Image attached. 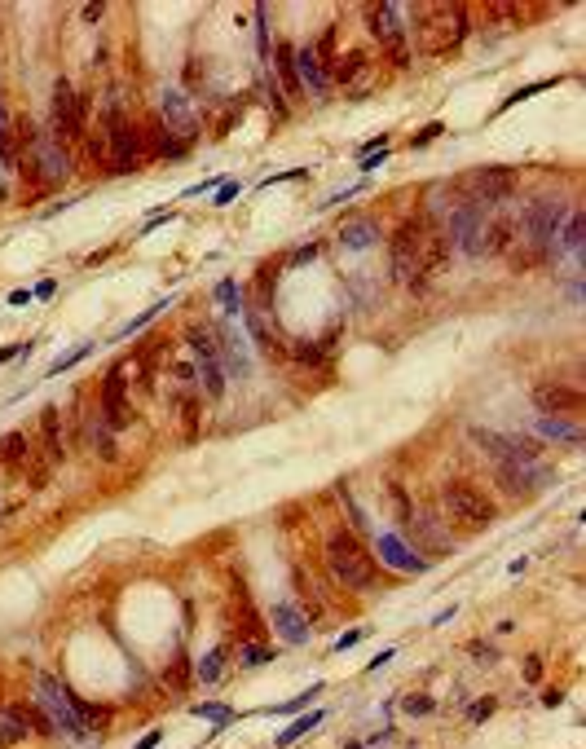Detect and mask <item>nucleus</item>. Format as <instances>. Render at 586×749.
<instances>
[{"mask_svg":"<svg viewBox=\"0 0 586 749\" xmlns=\"http://www.w3.org/2000/svg\"><path fill=\"white\" fill-rule=\"evenodd\" d=\"M318 692H322V683H313V687H309V692H300V696H291V701H286V705H273V710H260V714H291V710H300V705H309V701H313Z\"/></svg>","mask_w":586,"mask_h":749,"instance_id":"nucleus-37","label":"nucleus"},{"mask_svg":"<svg viewBox=\"0 0 586 749\" xmlns=\"http://www.w3.org/2000/svg\"><path fill=\"white\" fill-rule=\"evenodd\" d=\"M27 728H31V710H27V705H9V710H0V745L22 741V736H27Z\"/></svg>","mask_w":586,"mask_h":749,"instance_id":"nucleus-23","label":"nucleus"},{"mask_svg":"<svg viewBox=\"0 0 586 749\" xmlns=\"http://www.w3.org/2000/svg\"><path fill=\"white\" fill-rule=\"evenodd\" d=\"M524 683H542V657H524Z\"/></svg>","mask_w":586,"mask_h":749,"instance_id":"nucleus-40","label":"nucleus"},{"mask_svg":"<svg viewBox=\"0 0 586 749\" xmlns=\"http://www.w3.org/2000/svg\"><path fill=\"white\" fill-rule=\"evenodd\" d=\"M194 714H199V719H208V723H217V728H225V723H234V719H238L230 705H217V701H208V705H194Z\"/></svg>","mask_w":586,"mask_h":749,"instance_id":"nucleus-33","label":"nucleus"},{"mask_svg":"<svg viewBox=\"0 0 586 749\" xmlns=\"http://www.w3.org/2000/svg\"><path fill=\"white\" fill-rule=\"evenodd\" d=\"M472 441L481 445L498 467L538 463V441H529V437H502V432H489V428H472Z\"/></svg>","mask_w":586,"mask_h":749,"instance_id":"nucleus-8","label":"nucleus"},{"mask_svg":"<svg viewBox=\"0 0 586 749\" xmlns=\"http://www.w3.org/2000/svg\"><path fill=\"white\" fill-rule=\"evenodd\" d=\"M388 251H392V278H397L401 287H410V291H423V287L446 269L450 238H446V229H441L437 221H428V216H410V221L397 225Z\"/></svg>","mask_w":586,"mask_h":749,"instance_id":"nucleus-1","label":"nucleus"},{"mask_svg":"<svg viewBox=\"0 0 586 749\" xmlns=\"http://www.w3.org/2000/svg\"><path fill=\"white\" fill-rule=\"evenodd\" d=\"M362 635H366V631H362V626H357V631H344L340 639H335V652H349V648L357 644V639H362Z\"/></svg>","mask_w":586,"mask_h":749,"instance_id":"nucleus-43","label":"nucleus"},{"mask_svg":"<svg viewBox=\"0 0 586 749\" xmlns=\"http://www.w3.org/2000/svg\"><path fill=\"white\" fill-rule=\"evenodd\" d=\"M124 366H111V374H106L102 383V419L111 428H124L128 424V392H124Z\"/></svg>","mask_w":586,"mask_h":749,"instance_id":"nucleus-16","label":"nucleus"},{"mask_svg":"<svg viewBox=\"0 0 586 749\" xmlns=\"http://www.w3.org/2000/svg\"><path fill=\"white\" fill-rule=\"evenodd\" d=\"M93 445H98V450H102V458H111V454H115V441H111V424H106V419H98V424H93Z\"/></svg>","mask_w":586,"mask_h":749,"instance_id":"nucleus-38","label":"nucleus"},{"mask_svg":"<svg viewBox=\"0 0 586 749\" xmlns=\"http://www.w3.org/2000/svg\"><path fill=\"white\" fill-rule=\"evenodd\" d=\"M538 432H542V441H556V445H582V428L569 424V419L542 415V419H538Z\"/></svg>","mask_w":586,"mask_h":749,"instance_id":"nucleus-24","label":"nucleus"},{"mask_svg":"<svg viewBox=\"0 0 586 749\" xmlns=\"http://www.w3.org/2000/svg\"><path fill=\"white\" fill-rule=\"evenodd\" d=\"M53 128H57V137H75L80 132V102H75L71 80L53 84Z\"/></svg>","mask_w":586,"mask_h":749,"instance_id":"nucleus-18","label":"nucleus"},{"mask_svg":"<svg viewBox=\"0 0 586 749\" xmlns=\"http://www.w3.org/2000/svg\"><path fill=\"white\" fill-rule=\"evenodd\" d=\"M40 714H49V723H53V732H62L66 741H75V745H84L89 741V728L75 719V710H71V701H66V687L57 683V679H49V674H40Z\"/></svg>","mask_w":586,"mask_h":749,"instance_id":"nucleus-5","label":"nucleus"},{"mask_svg":"<svg viewBox=\"0 0 586 749\" xmlns=\"http://www.w3.org/2000/svg\"><path fill=\"white\" fill-rule=\"evenodd\" d=\"M551 84H556V80H538V84H529V89H516V93H511V98H507V102H502V111H507V106H520L524 98H533V93H542V89H551Z\"/></svg>","mask_w":586,"mask_h":749,"instance_id":"nucleus-39","label":"nucleus"},{"mask_svg":"<svg viewBox=\"0 0 586 749\" xmlns=\"http://www.w3.org/2000/svg\"><path fill=\"white\" fill-rule=\"evenodd\" d=\"M278 89L286 93H300V84H295V66H291V49H278Z\"/></svg>","mask_w":586,"mask_h":749,"instance_id":"nucleus-34","label":"nucleus"},{"mask_svg":"<svg viewBox=\"0 0 586 749\" xmlns=\"http://www.w3.org/2000/svg\"><path fill=\"white\" fill-rule=\"evenodd\" d=\"M401 710H405V714H414V719H423V714H432V710H437V701L423 696V692H410L401 701Z\"/></svg>","mask_w":586,"mask_h":749,"instance_id":"nucleus-36","label":"nucleus"},{"mask_svg":"<svg viewBox=\"0 0 586 749\" xmlns=\"http://www.w3.org/2000/svg\"><path fill=\"white\" fill-rule=\"evenodd\" d=\"M401 521L410 525L414 542H423V547H428V560H437V555H450V551H454V547H450V538H446V529H441L428 512H410V507H405V512H401Z\"/></svg>","mask_w":586,"mask_h":749,"instance_id":"nucleus-15","label":"nucleus"},{"mask_svg":"<svg viewBox=\"0 0 586 749\" xmlns=\"http://www.w3.org/2000/svg\"><path fill=\"white\" fill-rule=\"evenodd\" d=\"M18 150H14V132H9V111L0 102V163H14Z\"/></svg>","mask_w":586,"mask_h":749,"instance_id":"nucleus-31","label":"nucleus"},{"mask_svg":"<svg viewBox=\"0 0 586 749\" xmlns=\"http://www.w3.org/2000/svg\"><path fill=\"white\" fill-rule=\"evenodd\" d=\"M238 190H243V186H238V181H230V177H225V181H221V190H217V203H221V208H225V203H230V199L238 195Z\"/></svg>","mask_w":586,"mask_h":749,"instance_id":"nucleus-44","label":"nucleus"},{"mask_svg":"<svg viewBox=\"0 0 586 749\" xmlns=\"http://www.w3.org/2000/svg\"><path fill=\"white\" fill-rule=\"evenodd\" d=\"M22 353H31V344H5V348H0V366H9V361L22 357Z\"/></svg>","mask_w":586,"mask_h":749,"instance_id":"nucleus-41","label":"nucleus"},{"mask_svg":"<svg viewBox=\"0 0 586 749\" xmlns=\"http://www.w3.org/2000/svg\"><path fill=\"white\" fill-rule=\"evenodd\" d=\"M53 291H57V282H53V278H44V282H40V287H35V291H31V296H35V300H49Z\"/></svg>","mask_w":586,"mask_h":749,"instance_id":"nucleus-47","label":"nucleus"},{"mask_svg":"<svg viewBox=\"0 0 586 749\" xmlns=\"http://www.w3.org/2000/svg\"><path fill=\"white\" fill-rule=\"evenodd\" d=\"M291 66H295V84H300L304 93L322 98V93L331 89V75H327V66H322V57H318L313 44H300V49H291Z\"/></svg>","mask_w":586,"mask_h":749,"instance_id":"nucleus-13","label":"nucleus"},{"mask_svg":"<svg viewBox=\"0 0 586 749\" xmlns=\"http://www.w3.org/2000/svg\"><path fill=\"white\" fill-rule=\"evenodd\" d=\"M516 186H520V177H516V168H476V172H468L463 177V195H468L472 203H502V199H511L516 195Z\"/></svg>","mask_w":586,"mask_h":749,"instance_id":"nucleus-7","label":"nucleus"},{"mask_svg":"<svg viewBox=\"0 0 586 749\" xmlns=\"http://www.w3.org/2000/svg\"><path fill=\"white\" fill-rule=\"evenodd\" d=\"M185 340H190V348H194V370H199V383H203V392L217 401V397H225V370H221V353H217V340H212L208 331L194 322V326H185Z\"/></svg>","mask_w":586,"mask_h":749,"instance_id":"nucleus-6","label":"nucleus"},{"mask_svg":"<svg viewBox=\"0 0 586 749\" xmlns=\"http://www.w3.org/2000/svg\"><path fill=\"white\" fill-rule=\"evenodd\" d=\"M533 406L551 419H565V415H578L582 410V392L578 388H560V383H538L533 388Z\"/></svg>","mask_w":586,"mask_h":749,"instance_id":"nucleus-17","label":"nucleus"},{"mask_svg":"<svg viewBox=\"0 0 586 749\" xmlns=\"http://www.w3.org/2000/svg\"><path fill=\"white\" fill-rule=\"evenodd\" d=\"M379 243V225L370 221V216H357V221H349L340 229V247L344 251H370Z\"/></svg>","mask_w":586,"mask_h":749,"instance_id":"nucleus-22","label":"nucleus"},{"mask_svg":"<svg viewBox=\"0 0 586 749\" xmlns=\"http://www.w3.org/2000/svg\"><path fill=\"white\" fill-rule=\"evenodd\" d=\"M498 476H502V485H507L511 494H538L551 480V467H542V463H511V467H498Z\"/></svg>","mask_w":586,"mask_h":749,"instance_id":"nucleus-19","label":"nucleus"},{"mask_svg":"<svg viewBox=\"0 0 586 749\" xmlns=\"http://www.w3.org/2000/svg\"><path fill=\"white\" fill-rule=\"evenodd\" d=\"M40 424H44V441H49V454L57 458V454H62V432H57V410H53V406L40 415Z\"/></svg>","mask_w":586,"mask_h":749,"instance_id":"nucleus-32","label":"nucleus"},{"mask_svg":"<svg viewBox=\"0 0 586 749\" xmlns=\"http://www.w3.org/2000/svg\"><path fill=\"white\" fill-rule=\"evenodd\" d=\"M217 305L225 313H234V318L243 313V287H238L234 278H221V282H217Z\"/></svg>","mask_w":586,"mask_h":749,"instance_id":"nucleus-25","label":"nucleus"},{"mask_svg":"<svg viewBox=\"0 0 586 749\" xmlns=\"http://www.w3.org/2000/svg\"><path fill=\"white\" fill-rule=\"evenodd\" d=\"M269 622H273V631H278L282 644H309V617L295 608V604H273Z\"/></svg>","mask_w":586,"mask_h":749,"instance_id":"nucleus-20","label":"nucleus"},{"mask_svg":"<svg viewBox=\"0 0 586 749\" xmlns=\"http://www.w3.org/2000/svg\"><path fill=\"white\" fill-rule=\"evenodd\" d=\"M401 18H405V5H397V0H384V5H370V14H366L370 31H375L384 44H392V49H397V57H401V44H405Z\"/></svg>","mask_w":586,"mask_h":749,"instance_id":"nucleus-14","label":"nucleus"},{"mask_svg":"<svg viewBox=\"0 0 586 749\" xmlns=\"http://www.w3.org/2000/svg\"><path fill=\"white\" fill-rule=\"evenodd\" d=\"M159 736H163V732H146V741H141L137 749H154V745H159Z\"/></svg>","mask_w":586,"mask_h":749,"instance_id":"nucleus-52","label":"nucleus"},{"mask_svg":"<svg viewBox=\"0 0 586 749\" xmlns=\"http://www.w3.org/2000/svg\"><path fill=\"white\" fill-rule=\"evenodd\" d=\"M221 670H225V652H221V648H212L208 657H203L199 666H194V679H199V683H221Z\"/></svg>","mask_w":586,"mask_h":749,"instance_id":"nucleus-27","label":"nucleus"},{"mask_svg":"<svg viewBox=\"0 0 586 749\" xmlns=\"http://www.w3.org/2000/svg\"><path fill=\"white\" fill-rule=\"evenodd\" d=\"M446 238L472 260L494 256V225H489V212L481 203H472V199H463L459 208L446 216Z\"/></svg>","mask_w":586,"mask_h":749,"instance_id":"nucleus-2","label":"nucleus"},{"mask_svg":"<svg viewBox=\"0 0 586 749\" xmlns=\"http://www.w3.org/2000/svg\"><path fill=\"white\" fill-rule=\"evenodd\" d=\"M379 560L388 564V569H401V573H428L432 569V560L428 555H419L414 547H405L401 534H379Z\"/></svg>","mask_w":586,"mask_h":749,"instance_id":"nucleus-12","label":"nucleus"},{"mask_svg":"<svg viewBox=\"0 0 586 749\" xmlns=\"http://www.w3.org/2000/svg\"><path fill=\"white\" fill-rule=\"evenodd\" d=\"M106 137H111V168L115 172H133L137 168V159H141V137H137V128L124 119V111H111L106 115Z\"/></svg>","mask_w":586,"mask_h":749,"instance_id":"nucleus-9","label":"nucleus"},{"mask_svg":"<svg viewBox=\"0 0 586 749\" xmlns=\"http://www.w3.org/2000/svg\"><path fill=\"white\" fill-rule=\"evenodd\" d=\"M163 128H167V137L172 141H194V132H199V119H194V111H190V102H185V93L181 89H163Z\"/></svg>","mask_w":586,"mask_h":749,"instance_id":"nucleus-10","label":"nucleus"},{"mask_svg":"<svg viewBox=\"0 0 586 749\" xmlns=\"http://www.w3.org/2000/svg\"><path fill=\"white\" fill-rule=\"evenodd\" d=\"M322 714H327V710H309V714H304V719H295V723H291V728H286V732L278 736V749H286V745H291V741H300V736H304V732H313V728H318V723H322Z\"/></svg>","mask_w":586,"mask_h":749,"instance_id":"nucleus-26","label":"nucleus"},{"mask_svg":"<svg viewBox=\"0 0 586 749\" xmlns=\"http://www.w3.org/2000/svg\"><path fill=\"white\" fill-rule=\"evenodd\" d=\"M22 454H27V432H9V437L0 441V463L9 467V463H18Z\"/></svg>","mask_w":586,"mask_h":749,"instance_id":"nucleus-29","label":"nucleus"},{"mask_svg":"<svg viewBox=\"0 0 586 749\" xmlns=\"http://www.w3.org/2000/svg\"><path fill=\"white\" fill-rule=\"evenodd\" d=\"M102 14H106V5H102V0H98V5H84V22H98Z\"/></svg>","mask_w":586,"mask_h":749,"instance_id":"nucleus-50","label":"nucleus"},{"mask_svg":"<svg viewBox=\"0 0 586 749\" xmlns=\"http://www.w3.org/2000/svg\"><path fill=\"white\" fill-rule=\"evenodd\" d=\"M93 348H98V344H93V340H84V344H75V348H71V353H62V357H57V361H53V366H49V374H62V370H71V366H75V361H84V357H89V353H93Z\"/></svg>","mask_w":586,"mask_h":749,"instance_id":"nucleus-30","label":"nucleus"},{"mask_svg":"<svg viewBox=\"0 0 586 749\" xmlns=\"http://www.w3.org/2000/svg\"><path fill=\"white\" fill-rule=\"evenodd\" d=\"M489 714H494V696H485V701H476V705H472V723H485Z\"/></svg>","mask_w":586,"mask_h":749,"instance_id":"nucleus-42","label":"nucleus"},{"mask_svg":"<svg viewBox=\"0 0 586 749\" xmlns=\"http://www.w3.org/2000/svg\"><path fill=\"white\" fill-rule=\"evenodd\" d=\"M432 137H441V124H428L423 132H419V137H414V150H419V146H428Z\"/></svg>","mask_w":586,"mask_h":749,"instance_id":"nucleus-46","label":"nucleus"},{"mask_svg":"<svg viewBox=\"0 0 586 749\" xmlns=\"http://www.w3.org/2000/svg\"><path fill=\"white\" fill-rule=\"evenodd\" d=\"M217 353H221V370L225 374H234V379H247V374H251V348H247L243 326H221Z\"/></svg>","mask_w":586,"mask_h":749,"instance_id":"nucleus-11","label":"nucleus"},{"mask_svg":"<svg viewBox=\"0 0 586 749\" xmlns=\"http://www.w3.org/2000/svg\"><path fill=\"white\" fill-rule=\"evenodd\" d=\"M327 564L331 577L349 590H370L375 586V560L366 555V547L353 534H331L327 538Z\"/></svg>","mask_w":586,"mask_h":749,"instance_id":"nucleus-3","label":"nucleus"},{"mask_svg":"<svg viewBox=\"0 0 586 749\" xmlns=\"http://www.w3.org/2000/svg\"><path fill=\"white\" fill-rule=\"evenodd\" d=\"M273 657V648H251L247 652V666H256V661H269Z\"/></svg>","mask_w":586,"mask_h":749,"instance_id":"nucleus-49","label":"nucleus"},{"mask_svg":"<svg viewBox=\"0 0 586 749\" xmlns=\"http://www.w3.org/2000/svg\"><path fill=\"white\" fill-rule=\"evenodd\" d=\"M344 507H349V516H353V525H357V529H370V521H366V512H362V507H357V503L349 498V494H344Z\"/></svg>","mask_w":586,"mask_h":749,"instance_id":"nucleus-45","label":"nucleus"},{"mask_svg":"<svg viewBox=\"0 0 586 749\" xmlns=\"http://www.w3.org/2000/svg\"><path fill=\"white\" fill-rule=\"evenodd\" d=\"M35 159H40V172H44V181H49V186H57V181L66 177V154H62V141L57 137H40L35 141Z\"/></svg>","mask_w":586,"mask_h":749,"instance_id":"nucleus-21","label":"nucleus"},{"mask_svg":"<svg viewBox=\"0 0 586 749\" xmlns=\"http://www.w3.org/2000/svg\"><path fill=\"white\" fill-rule=\"evenodd\" d=\"M560 701H565V692H560V687H551V692H542V705H547V710H556Z\"/></svg>","mask_w":586,"mask_h":749,"instance_id":"nucleus-51","label":"nucleus"},{"mask_svg":"<svg viewBox=\"0 0 586 749\" xmlns=\"http://www.w3.org/2000/svg\"><path fill=\"white\" fill-rule=\"evenodd\" d=\"M176 401H181V419H185V437H199V401H203V397L185 388L181 397H176Z\"/></svg>","mask_w":586,"mask_h":749,"instance_id":"nucleus-28","label":"nucleus"},{"mask_svg":"<svg viewBox=\"0 0 586 749\" xmlns=\"http://www.w3.org/2000/svg\"><path fill=\"white\" fill-rule=\"evenodd\" d=\"M313 256H318V243H309V247H300V251L291 256V264H304V260H313Z\"/></svg>","mask_w":586,"mask_h":749,"instance_id":"nucleus-48","label":"nucleus"},{"mask_svg":"<svg viewBox=\"0 0 586 749\" xmlns=\"http://www.w3.org/2000/svg\"><path fill=\"white\" fill-rule=\"evenodd\" d=\"M441 507L459 529H489L498 521V507L485 498L472 480H446L441 485Z\"/></svg>","mask_w":586,"mask_h":749,"instance_id":"nucleus-4","label":"nucleus"},{"mask_svg":"<svg viewBox=\"0 0 586 749\" xmlns=\"http://www.w3.org/2000/svg\"><path fill=\"white\" fill-rule=\"evenodd\" d=\"M163 309H167V296H163V300H154V305H150V309H141V313H137V318H133V322H128V326H124V331H119V340H124V335H133V331H141V326H146L150 318H159V313H163Z\"/></svg>","mask_w":586,"mask_h":749,"instance_id":"nucleus-35","label":"nucleus"}]
</instances>
